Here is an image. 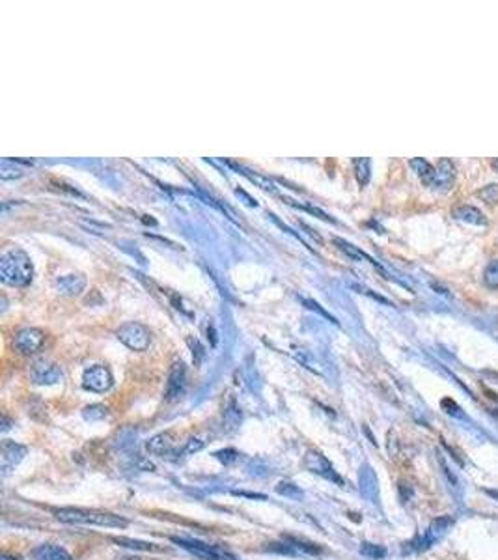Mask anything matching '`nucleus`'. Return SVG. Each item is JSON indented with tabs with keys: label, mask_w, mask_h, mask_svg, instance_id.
I'll return each instance as SVG.
<instances>
[{
	"label": "nucleus",
	"mask_w": 498,
	"mask_h": 560,
	"mask_svg": "<svg viewBox=\"0 0 498 560\" xmlns=\"http://www.w3.org/2000/svg\"><path fill=\"white\" fill-rule=\"evenodd\" d=\"M476 195H478L483 202L489 204V206H495V204H498V185L495 183L487 185V187L480 189Z\"/></svg>",
	"instance_id": "nucleus-30"
},
{
	"label": "nucleus",
	"mask_w": 498,
	"mask_h": 560,
	"mask_svg": "<svg viewBox=\"0 0 498 560\" xmlns=\"http://www.w3.org/2000/svg\"><path fill=\"white\" fill-rule=\"evenodd\" d=\"M286 202L291 204V206H297V208H301V210L310 211V213H314V215H317V217H320V219H323V221L334 222V219H332V217H329V215H326V213H323V211H321V210H317V208H312V206H302V204L293 202V200H289V198H286Z\"/></svg>",
	"instance_id": "nucleus-33"
},
{
	"label": "nucleus",
	"mask_w": 498,
	"mask_h": 560,
	"mask_svg": "<svg viewBox=\"0 0 498 560\" xmlns=\"http://www.w3.org/2000/svg\"><path fill=\"white\" fill-rule=\"evenodd\" d=\"M369 489H376V476L368 467H364L360 473V491L364 497H369Z\"/></svg>",
	"instance_id": "nucleus-28"
},
{
	"label": "nucleus",
	"mask_w": 498,
	"mask_h": 560,
	"mask_svg": "<svg viewBox=\"0 0 498 560\" xmlns=\"http://www.w3.org/2000/svg\"><path fill=\"white\" fill-rule=\"evenodd\" d=\"M10 430V420H8V417H4V420H2V431Z\"/></svg>",
	"instance_id": "nucleus-42"
},
{
	"label": "nucleus",
	"mask_w": 498,
	"mask_h": 560,
	"mask_svg": "<svg viewBox=\"0 0 498 560\" xmlns=\"http://www.w3.org/2000/svg\"><path fill=\"white\" fill-rule=\"evenodd\" d=\"M360 553H362L364 557H368V559L379 560L387 557V549L382 548V545H377V543L364 542L362 545H360Z\"/></svg>",
	"instance_id": "nucleus-27"
},
{
	"label": "nucleus",
	"mask_w": 498,
	"mask_h": 560,
	"mask_svg": "<svg viewBox=\"0 0 498 560\" xmlns=\"http://www.w3.org/2000/svg\"><path fill=\"white\" fill-rule=\"evenodd\" d=\"M0 278L2 282L13 288L28 286L34 278V265H32L28 254L13 249L2 254L0 258Z\"/></svg>",
	"instance_id": "nucleus-2"
},
{
	"label": "nucleus",
	"mask_w": 498,
	"mask_h": 560,
	"mask_svg": "<svg viewBox=\"0 0 498 560\" xmlns=\"http://www.w3.org/2000/svg\"><path fill=\"white\" fill-rule=\"evenodd\" d=\"M25 170L15 165V161L2 159L0 163V178L2 179H19L25 176Z\"/></svg>",
	"instance_id": "nucleus-22"
},
{
	"label": "nucleus",
	"mask_w": 498,
	"mask_h": 560,
	"mask_svg": "<svg viewBox=\"0 0 498 560\" xmlns=\"http://www.w3.org/2000/svg\"><path fill=\"white\" fill-rule=\"evenodd\" d=\"M34 560H73L71 554L60 545H39L32 553Z\"/></svg>",
	"instance_id": "nucleus-17"
},
{
	"label": "nucleus",
	"mask_w": 498,
	"mask_h": 560,
	"mask_svg": "<svg viewBox=\"0 0 498 560\" xmlns=\"http://www.w3.org/2000/svg\"><path fill=\"white\" fill-rule=\"evenodd\" d=\"M146 450H148L151 455H157V458H165V455L172 454L174 450V433L172 431H163V433H157L154 437L149 439L146 443Z\"/></svg>",
	"instance_id": "nucleus-15"
},
{
	"label": "nucleus",
	"mask_w": 498,
	"mask_h": 560,
	"mask_svg": "<svg viewBox=\"0 0 498 560\" xmlns=\"http://www.w3.org/2000/svg\"><path fill=\"white\" fill-rule=\"evenodd\" d=\"M486 493L489 495V497H492V499L498 500V491H497V489H486Z\"/></svg>",
	"instance_id": "nucleus-41"
},
{
	"label": "nucleus",
	"mask_w": 498,
	"mask_h": 560,
	"mask_svg": "<svg viewBox=\"0 0 498 560\" xmlns=\"http://www.w3.org/2000/svg\"><path fill=\"white\" fill-rule=\"evenodd\" d=\"M277 493L278 495H282V497H288V499H302L304 497V493H302V489L299 486H295V484H291V482H280L277 486Z\"/></svg>",
	"instance_id": "nucleus-26"
},
{
	"label": "nucleus",
	"mask_w": 498,
	"mask_h": 560,
	"mask_svg": "<svg viewBox=\"0 0 498 560\" xmlns=\"http://www.w3.org/2000/svg\"><path fill=\"white\" fill-rule=\"evenodd\" d=\"M483 282L489 288H498V260H492L483 271Z\"/></svg>",
	"instance_id": "nucleus-29"
},
{
	"label": "nucleus",
	"mask_w": 498,
	"mask_h": 560,
	"mask_svg": "<svg viewBox=\"0 0 498 560\" xmlns=\"http://www.w3.org/2000/svg\"><path fill=\"white\" fill-rule=\"evenodd\" d=\"M235 195L243 198L246 206H250V208H256V206H258V202H256V200H254L252 197H248V195H246V192L243 191V189H235Z\"/></svg>",
	"instance_id": "nucleus-36"
},
{
	"label": "nucleus",
	"mask_w": 498,
	"mask_h": 560,
	"mask_svg": "<svg viewBox=\"0 0 498 560\" xmlns=\"http://www.w3.org/2000/svg\"><path fill=\"white\" fill-rule=\"evenodd\" d=\"M111 540L114 543H118V545H122V548L135 549V551H148V553H151V551H155V553L163 551V548H157L155 543L140 542V540H133V538H118V536H112Z\"/></svg>",
	"instance_id": "nucleus-18"
},
{
	"label": "nucleus",
	"mask_w": 498,
	"mask_h": 560,
	"mask_svg": "<svg viewBox=\"0 0 498 560\" xmlns=\"http://www.w3.org/2000/svg\"><path fill=\"white\" fill-rule=\"evenodd\" d=\"M371 161L368 159V157H362V159H357L355 161V176H357L358 183L362 185H368L369 181V172H371Z\"/></svg>",
	"instance_id": "nucleus-25"
},
{
	"label": "nucleus",
	"mask_w": 498,
	"mask_h": 560,
	"mask_svg": "<svg viewBox=\"0 0 498 560\" xmlns=\"http://www.w3.org/2000/svg\"><path fill=\"white\" fill-rule=\"evenodd\" d=\"M295 359L299 361V363L302 364V366H306L310 372H314V374H323V370H321V364L315 361V357L312 355V353H308V351L304 350H297L295 351Z\"/></svg>",
	"instance_id": "nucleus-23"
},
{
	"label": "nucleus",
	"mask_w": 498,
	"mask_h": 560,
	"mask_svg": "<svg viewBox=\"0 0 498 560\" xmlns=\"http://www.w3.org/2000/svg\"><path fill=\"white\" fill-rule=\"evenodd\" d=\"M208 338H211V345H216L215 329H213V325H211V323H210V327H208Z\"/></svg>",
	"instance_id": "nucleus-39"
},
{
	"label": "nucleus",
	"mask_w": 498,
	"mask_h": 560,
	"mask_svg": "<svg viewBox=\"0 0 498 560\" xmlns=\"http://www.w3.org/2000/svg\"><path fill=\"white\" fill-rule=\"evenodd\" d=\"M302 302H304V305H306V307L310 308V310H315V312H320V314L323 316V318H326V320L332 321V323H338V321L334 320V318H332V316L329 314L326 310H323V308H321L320 305H317V302H315V301H312V299H302Z\"/></svg>",
	"instance_id": "nucleus-35"
},
{
	"label": "nucleus",
	"mask_w": 498,
	"mask_h": 560,
	"mask_svg": "<svg viewBox=\"0 0 498 560\" xmlns=\"http://www.w3.org/2000/svg\"><path fill=\"white\" fill-rule=\"evenodd\" d=\"M82 417L86 420H90V422H98V420H103L109 417V407L101 406V404H93V406L84 407Z\"/></svg>",
	"instance_id": "nucleus-24"
},
{
	"label": "nucleus",
	"mask_w": 498,
	"mask_h": 560,
	"mask_svg": "<svg viewBox=\"0 0 498 560\" xmlns=\"http://www.w3.org/2000/svg\"><path fill=\"white\" fill-rule=\"evenodd\" d=\"M203 446H205V443H203L202 439H198V437H192V439H189V441H187V443H185V446L181 450H178V452H176V454H181V455H189V454H196V452H200V450L203 449Z\"/></svg>",
	"instance_id": "nucleus-31"
},
{
	"label": "nucleus",
	"mask_w": 498,
	"mask_h": 560,
	"mask_svg": "<svg viewBox=\"0 0 498 560\" xmlns=\"http://www.w3.org/2000/svg\"><path fill=\"white\" fill-rule=\"evenodd\" d=\"M55 517L62 523L69 525H93V527H109V529H125L129 521L111 512L86 510V508H58L53 510Z\"/></svg>",
	"instance_id": "nucleus-1"
},
{
	"label": "nucleus",
	"mask_w": 498,
	"mask_h": 560,
	"mask_svg": "<svg viewBox=\"0 0 498 560\" xmlns=\"http://www.w3.org/2000/svg\"><path fill=\"white\" fill-rule=\"evenodd\" d=\"M45 342V333L42 329H36V327H25L21 329L15 338H13V347L15 351H19L21 355H32L36 353L37 350H42V345Z\"/></svg>",
	"instance_id": "nucleus-7"
},
{
	"label": "nucleus",
	"mask_w": 498,
	"mask_h": 560,
	"mask_svg": "<svg viewBox=\"0 0 498 560\" xmlns=\"http://www.w3.org/2000/svg\"><path fill=\"white\" fill-rule=\"evenodd\" d=\"M232 167L237 168V172H241L243 176H246V178L250 179V181H254V183L258 185V187H261V189H265V191H271V192H277V187H275V183H273L271 179L264 178V176H259V174L252 172V170H248V168L245 167H239V165H234V163H230Z\"/></svg>",
	"instance_id": "nucleus-19"
},
{
	"label": "nucleus",
	"mask_w": 498,
	"mask_h": 560,
	"mask_svg": "<svg viewBox=\"0 0 498 560\" xmlns=\"http://www.w3.org/2000/svg\"><path fill=\"white\" fill-rule=\"evenodd\" d=\"M424 185L435 191H450L455 181V165L450 159H441L437 167L431 165L430 170L422 176Z\"/></svg>",
	"instance_id": "nucleus-4"
},
{
	"label": "nucleus",
	"mask_w": 498,
	"mask_h": 560,
	"mask_svg": "<svg viewBox=\"0 0 498 560\" xmlns=\"http://www.w3.org/2000/svg\"><path fill=\"white\" fill-rule=\"evenodd\" d=\"M112 374L111 370L103 366V364H95L84 370V376H82V387L92 392H107L112 387Z\"/></svg>",
	"instance_id": "nucleus-8"
},
{
	"label": "nucleus",
	"mask_w": 498,
	"mask_h": 560,
	"mask_svg": "<svg viewBox=\"0 0 498 560\" xmlns=\"http://www.w3.org/2000/svg\"><path fill=\"white\" fill-rule=\"evenodd\" d=\"M492 168H495V170H497V172H498V159L492 161Z\"/></svg>",
	"instance_id": "nucleus-44"
},
{
	"label": "nucleus",
	"mask_w": 498,
	"mask_h": 560,
	"mask_svg": "<svg viewBox=\"0 0 498 560\" xmlns=\"http://www.w3.org/2000/svg\"><path fill=\"white\" fill-rule=\"evenodd\" d=\"M334 245H338V249L342 251L344 254H347L349 258L353 260H364V262H369V264H376L374 260L369 258L368 254L362 253V251H358L357 246H353L351 243H347V241L340 240V237H334ZM377 265V264H376Z\"/></svg>",
	"instance_id": "nucleus-21"
},
{
	"label": "nucleus",
	"mask_w": 498,
	"mask_h": 560,
	"mask_svg": "<svg viewBox=\"0 0 498 560\" xmlns=\"http://www.w3.org/2000/svg\"><path fill=\"white\" fill-rule=\"evenodd\" d=\"M28 449L23 444L15 443V441H4L2 449H0V467L4 473H10L15 465L23 462Z\"/></svg>",
	"instance_id": "nucleus-11"
},
{
	"label": "nucleus",
	"mask_w": 498,
	"mask_h": 560,
	"mask_svg": "<svg viewBox=\"0 0 498 560\" xmlns=\"http://www.w3.org/2000/svg\"><path fill=\"white\" fill-rule=\"evenodd\" d=\"M185 388H187V368H185V364L179 361V363H174L170 372H168L165 398L168 401L179 400V398L185 394Z\"/></svg>",
	"instance_id": "nucleus-9"
},
{
	"label": "nucleus",
	"mask_w": 498,
	"mask_h": 560,
	"mask_svg": "<svg viewBox=\"0 0 498 560\" xmlns=\"http://www.w3.org/2000/svg\"><path fill=\"white\" fill-rule=\"evenodd\" d=\"M224 430L226 431H234L239 428L241 424V409L235 406V401H230V406L226 407L224 411Z\"/></svg>",
	"instance_id": "nucleus-20"
},
{
	"label": "nucleus",
	"mask_w": 498,
	"mask_h": 560,
	"mask_svg": "<svg viewBox=\"0 0 498 560\" xmlns=\"http://www.w3.org/2000/svg\"><path fill=\"white\" fill-rule=\"evenodd\" d=\"M439 462H441V467L444 469V473H446V476H448V480L450 482H454V484H457V478H455L454 474L450 473V469L446 467V462H444V458L441 454H439Z\"/></svg>",
	"instance_id": "nucleus-37"
},
{
	"label": "nucleus",
	"mask_w": 498,
	"mask_h": 560,
	"mask_svg": "<svg viewBox=\"0 0 498 560\" xmlns=\"http://www.w3.org/2000/svg\"><path fill=\"white\" fill-rule=\"evenodd\" d=\"M116 336L123 345H127L133 351H146L151 344V333L136 321L123 323L116 331Z\"/></svg>",
	"instance_id": "nucleus-5"
},
{
	"label": "nucleus",
	"mask_w": 498,
	"mask_h": 560,
	"mask_svg": "<svg viewBox=\"0 0 498 560\" xmlns=\"http://www.w3.org/2000/svg\"><path fill=\"white\" fill-rule=\"evenodd\" d=\"M0 560H19V559H15V557H12V554H2Z\"/></svg>",
	"instance_id": "nucleus-43"
},
{
	"label": "nucleus",
	"mask_w": 498,
	"mask_h": 560,
	"mask_svg": "<svg viewBox=\"0 0 498 560\" xmlns=\"http://www.w3.org/2000/svg\"><path fill=\"white\" fill-rule=\"evenodd\" d=\"M215 458L221 463H224V465H234V463L239 460V452L234 449H224L215 452Z\"/></svg>",
	"instance_id": "nucleus-32"
},
{
	"label": "nucleus",
	"mask_w": 498,
	"mask_h": 560,
	"mask_svg": "<svg viewBox=\"0 0 498 560\" xmlns=\"http://www.w3.org/2000/svg\"><path fill=\"white\" fill-rule=\"evenodd\" d=\"M174 543H178L179 548L187 549L189 553L202 560H239L234 553H230L226 549L219 548V545H211V543L200 542V540H192V538H178L174 536L170 538Z\"/></svg>",
	"instance_id": "nucleus-3"
},
{
	"label": "nucleus",
	"mask_w": 498,
	"mask_h": 560,
	"mask_svg": "<svg viewBox=\"0 0 498 560\" xmlns=\"http://www.w3.org/2000/svg\"><path fill=\"white\" fill-rule=\"evenodd\" d=\"M302 465H304L306 471L317 474V476L325 478V480L334 482L338 486H345V480L340 476L338 471H334L332 463L321 452H317V450H308L304 458H302Z\"/></svg>",
	"instance_id": "nucleus-6"
},
{
	"label": "nucleus",
	"mask_w": 498,
	"mask_h": 560,
	"mask_svg": "<svg viewBox=\"0 0 498 560\" xmlns=\"http://www.w3.org/2000/svg\"><path fill=\"white\" fill-rule=\"evenodd\" d=\"M189 345L192 347V357H194V364H200L202 363L203 355H205V351H203V347L200 345V342H198L196 338H189Z\"/></svg>",
	"instance_id": "nucleus-34"
},
{
	"label": "nucleus",
	"mask_w": 498,
	"mask_h": 560,
	"mask_svg": "<svg viewBox=\"0 0 498 560\" xmlns=\"http://www.w3.org/2000/svg\"><path fill=\"white\" fill-rule=\"evenodd\" d=\"M55 288L60 291L62 296L68 297H75L82 293V289L86 288V277L80 275V273H75V275H66V277H60L55 280Z\"/></svg>",
	"instance_id": "nucleus-14"
},
{
	"label": "nucleus",
	"mask_w": 498,
	"mask_h": 560,
	"mask_svg": "<svg viewBox=\"0 0 498 560\" xmlns=\"http://www.w3.org/2000/svg\"><path fill=\"white\" fill-rule=\"evenodd\" d=\"M234 495H243V497H250V499H265L264 495H258V493H245V491H234Z\"/></svg>",
	"instance_id": "nucleus-38"
},
{
	"label": "nucleus",
	"mask_w": 498,
	"mask_h": 560,
	"mask_svg": "<svg viewBox=\"0 0 498 560\" xmlns=\"http://www.w3.org/2000/svg\"><path fill=\"white\" fill-rule=\"evenodd\" d=\"M62 379V370L50 361H37L30 366V381L36 385H55Z\"/></svg>",
	"instance_id": "nucleus-10"
},
{
	"label": "nucleus",
	"mask_w": 498,
	"mask_h": 560,
	"mask_svg": "<svg viewBox=\"0 0 498 560\" xmlns=\"http://www.w3.org/2000/svg\"><path fill=\"white\" fill-rule=\"evenodd\" d=\"M452 525H454V519H452V517H439V519H435V521L430 525V529L425 530V534L420 536L418 540H416V543H418L416 549H427L430 545L439 542V540L448 532V529Z\"/></svg>",
	"instance_id": "nucleus-12"
},
{
	"label": "nucleus",
	"mask_w": 498,
	"mask_h": 560,
	"mask_svg": "<svg viewBox=\"0 0 498 560\" xmlns=\"http://www.w3.org/2000/svg\"><path fill=\"white\" fill-rule=\"evenodd\" d=\"M454 217L457 221L467 222V224H476V226H486L487 219L480 210H476L472 206H461L454 210Z\"/></svg>",
	"instance_id": "nucleus-16"
},
{
	"label": "nucleus",
	"mask_w": 498,
	"mask_h": 560,
	"mask_svg": "<svg viewBox=\"0 0 498 560\" xmlns=\"http://www.w3.org/2000/svg\"><path fill=\"white\" fill-rule=\"evenodd\" d=\"M114 560H140V559L135 557V554H120V557H116Z\"/></svg>",
	"instance_id": "nucleus-40"
},
{
	"label": "nucleus",
	"mask_w": 498,
	"mask_h": 560,
	"mask_svg": "<svg viewBox=\"0 0 498 560\" xmlns=\"http://www.w3.org/2000/svg\"><path fill=\"white\" fill-rule=\"evenodd\" d=\"M273 551L278 553H288V554H320L321 548H317L315 543H306L299 542L295 538H286L282 543H271Z\"/></svg>",
	"instance_id": "nucleus-13"
}]
</instances>
